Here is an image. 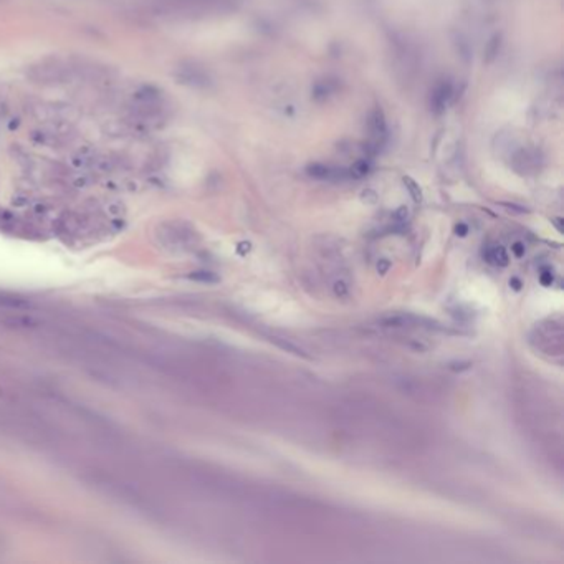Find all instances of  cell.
<instances>
[{"label":"cell","mask_w":564,"mask_h":564,"mask_svg":"<svg viewBox=\"0 0 564 564\" xmlns=\"http://www.w3.org/2000/svg\"><path fill=\"white\" fill-rule=\"evenodd\" d=\"M131 116L139 125H154L164 118L166 101L164 96L154 86H141L132 93Z\"/></svg>","instance_id":"cell-1"},{"label":"cell","mask_w":564,"mask_h":564,"mask_svg":"<svg viewBox=\"0 0 564 564\" xmlns=\"http://www.w3.org/2000/svg\"><path fill=\"white\" fill-rule=\"evenodd\" d=\"M27 76L33 83L43 86L65 85L75 78V68L70 63L63 62L62 58L48 57L28 66Z\"/></svg>","instance_id":"cell-2"},{"label":"cell","mask_w":564,"mask_h":564,"mask_svg":"<svg viewBox=\"0 0 564 564\" xmlns=\"http://www.w3.org/2000/svg\"><path fill=\"white\" fill-rule=\"evenodd\" d=\"M176 76L181 83H186V85H190V86L209 85V76H207V73L199 66L190 65V63H186V65L177 68Z\"/></svg>","instance_id":"cell-3"},{"label":"cell","mask_w":564,"mask_h":564,"mask_svg":"<svg viewBox=\"0 0 564 564\" xmlns=\"http://www.w3.org/2000/svg\"><path fill=\"white\" fill-rule=\"evenodd\" d=\"M369 131H371V137L374 139L376 146H380V142L384 141L385 137V123H384V116L380 111H374L369 118Z\"/></svg>","instance_id":"cell-4"},{"label":"cell","mask_w":564,"mask_h":564,"mask_svg":"<svg viewBox=\"0 0 564 564\" xmlns=\"http://www.w3.org/2000/svg\"><path fill=\"white\" fill-rule=\"evenodd\" d=\"M452 98V86L448 83H442L440 86H437V90L434 91L432 95V105L437 110H445L448 106V101Z\"/></svg>","instance_id":"cell-5"},{"label":"cell","mask_w":564,"mask_h":564,"mask_svg":"<svg viewBox=\"0 0 564 564\" xmlns=\"http://www.w3.org/2000/svg\"><path fill=\"white\" fill-rule=\"evenodd\" d=\"M485 258H487L488 263H493V265H498V266H506L509 263L508 251L501 245L490 249L487 253H485Z\"/></svg>","instance_id":"cell-6"},{"label":"cell","mask_w":564,"mask_h":564,"mask_svg":"<svg viewBox=\"0 0 564 564\" xmlns=\"http://www.w3.org/2000/svg\"><path fill=\"white\" fill-rule=\"evenodd\" d=\"M333 290H334V295L338 296V298H346V296L349 295V286L344 283V281H336L334 283V286H333Z\"/></svg>","instance_id":"cell-7"},{"label":"cell","mask_w":564,"mask_h":564,"mask_svg":"<svg viewBox=\"0 0 564 564\" xmlns=\"http://www.w3.org/2000/svg\"><path fill=\"white\" fill-rule=\"evenodd\" d=\"M192 278L194 280H200V281H209V283H215V281H219V278L210 273V271H197V273L192 275Z\"/></svg>","instance_id":"cell-8"},{"label":"cell","mask_w":564,"mask_h":564,"mask_svg":"<svg viewBox=\"0 0 564 564\" xmlns=\"http://www.w3.org/2000/svg\"><path fill=\"white\" fill-rule=\"evenodd\" d=\"M404 182L409 186L407 189L410 190V195H412V199H414L415 202H420V190H419V187L415 186V182H412L410 179H404Z\"/></svg>","instance_id":"cell-9"},{"label":"cell","mask_w":564,"mask_h":564,"mask_svg":"<svg viewBox=\"0 0 564 564\" xmlns=\"http://www.w3.org/2000/svg\"><path fill=\"white\" fill-rule=\"evenodd\" d=\"M511 251L514 253V256L521 258V256L526 253V247H524V244H521V242H514V244L511 245Z\"/></svg>","instance_id":"cell-10"},{"label":"cell","mask_w":564,"mask_h":564,"mask_svg":"<svg viewBox=\"0 0 564 564\" xmlns=\"http://www.w3.org/2000/svg\"><path fill=\"white\" fill-rule=\"evenodd\" d=\"M539 281H541L543 286H551L553 285V273L551 271H543L539 275Z\"/></svg>","instance_id":"cell-11"},{"label":"cell","mask_w":564,"mask_h":564,"mask_svg":"<svg viewBox=\"0 0 564 564\" xmlns=\"http://www.w3.org/2000/svg\"><path fill=\"white\" fill-rule=\"evenodd\" d=\"M389 266H390V261H389L387 258H382V260H379V263H377V271H379L380 275L387 273Z\"/></svg>","instance_id":"cell-12"},{"label":"cell","mask_w":564,"mask_h":564,"mask_svg":"<svg viewBox=\"0 0 564 564\" xmlns=\"http://www.w3.org/2000/svg\"><path fill=\"white\" fill-rule=\"evenodd\" d=\"M455 232H457V235L465 237V235L468 234V227L465 225V224H458L457 227H455Z\"/></svg>","instance_id":"cell-13"},{"label":"cell","mask_w":564,"mask_h":564,"mask_svg":"<svg viewBox=\"0 0 564 564\" xmlns=\"http://www.w3.org/2000/svg\"><path fill=\"white\" fill-rule=\"evenodd\" d=\"M509 285H511V286H513V290H516V291H518L519 288H521V281H519L518 278H511V281H509Z\"/></svg>","instance_id":"cell-14"}]
</instances>
